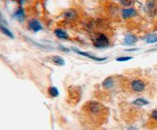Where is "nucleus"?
<instances>
[{"label":"nucleus","mask_w":157,"mask_h":130,"mask_svg":"<svg viewBox=\"0 0 157 130\" xmlns=\"http://www.w3.org/2000/svg\"><path fill=\"white\" fill-rule=\"evenodd\" d=\"M109 115L106 107L96 101H88L82 107L81 116L89 125L99 126L105 122Z\"/></svg>","instance_id":"nucleus-1"},{"label":"nucleus","mask_w":157,"mask_h":130,"mask_svg":"<svg viewBox=\"0 0 157 130\" xmlns=\"http://www.w3.org/2000/svg\"><path fill=\"white\" fill-rule=\"evenodd\" d=\"M148 84L144 79H134L127 84V88L134 93H143L146 92Z\"/></svg>","instance_id":"nucleus-2"},{"label":"nucleus","mask_w":157,"mask_h":130,"mask_svg":"<svg viewBox=\"0 0 157 130\" xmlns=\"http://www.w3.org/2000/svg\"><path fill=\"white\" fill-rule=\"evenodd\" d=\"M82 91L79 87L71 86L68 89V102L71 105H75L78 103L81 99Z\"/></svg>","instance_id":"nucleus-3"},{"label":"nucleus","mask_w":157,"mask_h":130,"mask_svg":"<svg viewBox=\"0 0 157 130\" xmlns=\"http://www.w3.org/2000/svg\"><path fill=\"white\" fill-rule=\"evenodd\" d=\"M94 46L96 48L98 49H103L106 48L109 46V38L105 34H99L96 37L95 39L93 40Z\"/></svg>","instance_id":"nucleus-4"},{"label":"nucleus","mask_w":157,"mask_h":130,"mask_svg":"<svg viewBox=\"0 0 157 130\" xmlns=\"http://www.w3.org/2000/svg\"><path fill=\"white\" fill-rule=\"evenodd\" d=\"M72 50H73L75 52V53H77L78 54H79V55H82V56H83V57H87V58H90V59L94 60V61H105V60L107 59L106 57H103V58H101V57H94V56H93V55H90V54H88V53H86V52L79 51L78 50H76V49H75V48H73Z\"/></svg>","instance_id":"nucleus-5"},{"label":"nucleus","mask_w":157,"mask_h":130,"mask_svg":"<svg viewBox=\"0 0 157 130\" xmlns=\"http://www.w3.org/2000/svg\"><path fill=\"white\" fill-rule=\"evenodd\" d=\"M146 8L148 13L154 14L157 11V1L156 0H148L146 2Z\"/></svg>","instance_id":"nucleus-6"},{"label":"nucleus","mask_w":157,"mask_h":130,"mask_svg":"<svg viewBox=\"0 0 157 130\" xmlns=\"http://www.w3.org/2000/svg\"><path fill=\"white\" fill-rule=\"evenodd\" d=\"M29 28L34 32H37L42 29V26L38 20H32L29 23Z\"/></svg>","instance_id":"nucleus-7"},{"label":"nucleus","mask_w":157,"mask_h":130,"mask_svg":"<svg viewBox=\"0 0 157 130\" xmlns=\"http://www.w3.org/2000/svg\"><path fill=\"white\" fill-rule=\"evenodd\" d=\"M114 83L115 81L113 77H108L107 79L102 82V86H103L104 89H111L114 87Z\"/></svg>","instance_id":"nucleus-8"},{"label":"nucleus","mask_w":157,"mask_h":130,"mask_svg":"<svg viewBox=\"0 0 157 130\" xmlns=\"http://www.w3.org/2000/svg\"><path fill=\"white\" fill-rule=\"evenodd\" d=\"M148 121L151 124V125L157 127V108L152 110V112L150 114Z\"/></svg>","instance_id":"nucleus-9"},{"label":"nucleus","mask_w":157,"mask_h":130,"mask_svg":"<svg viewBox=\"0 0 157 130\" xmlns=\"http://www.w3.org/2000/svg\"><path fill=\"white\" fill-rule=\"evenodd\" d=\"M54 34L59 39H68V35L61 29H56L54 31Z\"/></svg>","instance_id":"nucleus-10"},{"label":"nucleus","mask_w":157,"mask_h":130,"mask_svg":"<svg viewBox=\"0 0 157 130\" xmlns=\"http://www.w3.org/2000/svg\"><path fill=\"white\" fill-rule=\"evenodd\" d=\"M136 42H137V38L134 35H128L124 39V43H125V44L129 45V46L134 44Z\"/></svg>","instance_id":"nucleus-11"},{"label":"nucleus","mask_w":157,"mask_h":130,"mask_svg":"<svg viewBox=\"0 0 157 130\" xmlns=\"http://www.w3.org/2000/svg\"><path fill=\"white\" fill-rule=\"evenodd\" d=\"M136 14V11L134 9H126L123 11V17L124 18H130Z\"/></svg>","instance_id":"nucleus-12"},{"label":"nucleus","mask_w":157,"mask_h":130,"mask_svg":"<svg viewBox=\"0 0 157 130\" xmlns=\"http://www.w3.org/2000/svg\"><path fill=\"white\" fill-rule=\"evenodd\" d=\"M14 17L16 18L17 20H18L19 21H22L25 18V13H24L23 9H18L14 13Z\"/></svg>","instance_id":"nucleus-13"},{"label":"nucleus","mask_w":157,"mask_h":130,"mask_svg":"<svg viewBox=\"0 0 157 130\" xmlns=\"http://www.w3.org/2000/svg\"><path fill=\"white\" fill-rule=\"evenodd\" d=\"M52 61H54V63L57 65H60V66H62L64 65V61L62 57H60V56H54L52 57Z\"/></svg>","instance_id":"nucleus-14"},{"label":"nucleus","mask_w":157,"mask_h":130,"mask_svg":"<svg viewBox=\"0 0 157 130\" xmlns=\"http://www.w3.org/2000/svg\"><path fill=\"white\" fill-rule=\"evenodd\" d=\"M0 31H1V32H2L4 35H6V36H8V37L11 38V39H13V35L12 32H11L8 28H6V27H4L2 24H0Z\"/></svg>","instance_id":"nucleus-15"},{"label":"nucleus","mask_w":157,"mask_h":130,"mask_svg":"<svg viewBox=\"0 0 157 130\" xmlns=\"http://www.w3.org/2000/svg\"><path fill=\"white\" fill-rule=\"evenodd\" d=\"M134 103L137 106H144V105H146V104H148V102L146 100H145V99L138 98V99H137L136 100H134Z\"/></svg>","instance_id":"nucleus-16"},{"label":"nucleus","mask_w":157,"mask_h":130,"mask_svg":"<svg viewBox=\"0 0 157 130\" xmlns=\"http://www.w3.org/2000/svg\"><path fill=\"white\" fill-rule=\"evenodd\" d=\"M49 93H50V96H54V97H56V96H57V95L59 94L57 89L54 87H50V89H49Z\"/></svg>","instance_id":"nucleus-17"},{"label":"nucleus","mask_w":157,"mask_h":130,"mask_svg":"<svg viewBox=\"0 0 157 130\" xmlns=\"http://www.w3.org/2000/svg\"><path fill=\"white\" fill-rule=\"evenodd\" d=\"M147 43H154L157 42V35H152L148 36L147 39Z\"/></svg>","instance_id":"nucleus-18"},{"label":"nucleus","mask_w":157,"mask_h":130,"mask_svg":"<svg viewBox=\"0 0 157 130\" xmlns=\"http://www.w3.org/2000/svg\"><path fill=\"white\" fill-rule=\"evenodd\" d=\"M135 0H120V2L123 5L126 6H129L132 5L134 2Z\"/></svg>","instance_id":"nucleus-19"},{"label":"nucleus","mask_w":157,"mask_h":130,"mask_svg":"<svg viewBox=\"0 0 157 130\" xmlns=\"http://www.w3.org/2000/svg\"><path fill=\"white\" fill-rule=\"evenodd\" d=\"M130 59H132V57H119L116 59L117 61H130Z\"/></svg>","instance_id":"nucleus-20"}]
</instances>
